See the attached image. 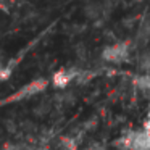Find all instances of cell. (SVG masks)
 I'll return each mask as SVG.
<instances>
[{
    "label": "cell",
    "instance_id": "1",
    "mask_svg": "<svg viewBox=\"0 0 150 150\" xmlns=\"http://www.w3.org/2000/svg\"><path fill=\"white\" fill-rule=\"evenodd\" d=\"M102 60L110 65H121L127 62L131 57V45L129 42H115L107 45L100 53Z\"/></svg>",
    "mask_w": 150,
    "mask_h": 150
},
{
    "label": "cell",
    "instance_id": "2",
    "mask_svg": "<svg viewBox=\"0 0 150 150\" xmlns=\"http://www.w3.org/2000/svg\"><path fill=\"white\" fill-rule=\"evenodd\" d=\"M47 86H49V81H47V79H44V78L36 79V81H33V82H29V84H26L24 87H21L20 91H16L10 98H8L7 102H16V100H24V98L34 97L36 94L42 92L44 89L47 87Z\"/></svg>",
    "mask_w": 150,
    "mask_h": 150
},
{
    "label": "cell",
    "instance_id": "3",
    "mask_svg": "<svg viewBox=\"0 0 150 150\" xmlns=\"http://www.w3.org/2000/svg\"><path fill=\"white\" fill-rule=\"evenodd\" d=\"M79 76L78 69H62V71H57L52 78V84L55 86L57 89H63Z\"/></svg>",
    "mask_w": 150,
    "mask_h": 150
},
{
    "label": "cell",
    "instance_id": "4",
    "mask_svg": "<svg viewBox=\"0 0 150 150\" xmlns=\"http://www.w3.org/2000/svg\"><path fill=\"white\" fill-rule=\"evenodd\" d=\"M15 63H10V65H0V81H5V79H8L11 76V73H13V68H15Z\"/></svg>",
    "mask_w": 150,
    "mask_h": 150
},
{
    "label": "cell",
    "instance_id": "5",
    "mask_svg": "<svg viewBox=\"0 0 150 150\" xmlns=\"http://www.w3.org/2000/svg\"><path fill=\"white\" fill-rule=\"evenodd\" d=\"M134 2H137V4H139V2H144V0H134Z\"/></svg>",
    "mask_w": 150,
    "mask_h": 150
},
{
    "label": "cell",
    "instance_id": "6",
    "mask_svg": "<svg viewBox=\"0 0 150 150\" xmlns=\"http://www.w3.org/2000/svg\"><path fill=\"white\" fill-rule=\"evenodd\" d=\"M0 65H2V53H0Z\"/></svg>",
    "mask_w": 150,
    "mask_h": 150
}]
</instances>
